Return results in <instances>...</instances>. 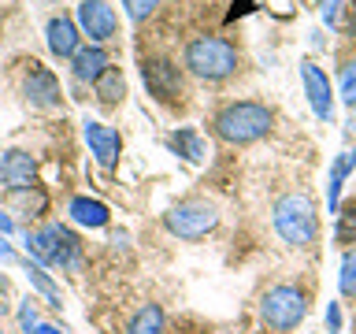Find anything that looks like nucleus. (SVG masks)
<instances>
[{
  "label": "nucleus",
  "instance_id": "f257e3e1",
  "mask_svg": "<svg viewBox=\"0 0 356 334\" xmlns=\"http://www.w3.org/2000/svg\"><path fill=\"white\" fill-rule=\"evenodd\" d=\"M271 223H275L278 238H282L286 245H297V249L312 245L316 234H319V216H316V205H312L308 193L278 197L275 208H271Z\"/></svg>",
  "mask_w": 356,
  "mask_h": 334
},
{
  "label": "nucleus",
  "instance_id": "f03ea898",
  "mask_svg": "<svg viewBox=\"0 0 356 334\" xmlns=\"http://www.w3.org/2000/svg\"><path fill=\"white\" fill-rule=\"evenodd\" d=\"M275 127V116L267 104H256V100H238V104H227L216 116V134L230 145H249L260 141L267 130Z\"/></svg>",
  "mask_w": 356,
  "mask_h": 334
},
{
  "label": "nucleus",
  "instance_id": "7ed1b4c3",
  "mask_svg": "<svg viewBox=\"0 0 356 334\" xmlns=\"http://www.w3.org/2000/svg\"><path fill=\"white\" fill-rule=\"evenodd\" d=\"M186 67L197 78H208V82H222L238 71V49L227 38H216V33H200L186 45Z\"/></svg>",
  "mask_w": 356,
  "mask_h": 334
},
{
  "label": "nucleus",
  "instance_id": "20e7f679",
  "mask_svg": "<svg viewBox=\"0 0 356 334\" xmlns=\"http://www.w3.org/2000/svg\"><path fill=\"white\" fill-rule=\"evenodd\" d=\"M26 253L38 264H60V267H78L82 260V241L74 238L63 223H44L41 230H26Z\"/></svg>",
  "mask_w": 356,
  "mask_h": 334
},
{
  "label": "nucleus",
  "instance_id": "39448f33",
  "mask_svg": "<svg viewBox=\"0 0 356 334\" xmlns=\"http://www.w3.org/2000/svg\"><path fill=\"white\" fill-rule=\"evenodd\" d=\"M260 316L275 334H289L308 316V297L297 286H271L260 301Z\"/></svg>",
  "mask_w": 356,
  "mask_h": 334
},
{
  "label": "nucleus",
  "instance_id": "423d86ee",
  "mask_svg": "<svg viewBox=\"0 0 356 334\" xmlns=\"http://www.w3.org/2000/svg\"><path fill=\"white\" fill-rule=\"evenodd\" d=\"M216 223H219V212H216V205H208V200H182V205H175L163 216V227L182 241L208 238V234L216 230Z\"/></svg>",
  "mask_w": 356,
  "mask_h": 334
},
{
  "label": "nucleus",
  "instance_id": "0eeeda50",
  "mask_svg": "<svg viewBox=\"0 0 356 334\" xmlns=\"http://www.w3.org/2000/svg\"><path fill=\"white\" fill-rule=\"evenodd\" d=\"M78 30H82L93 45H104V41L115 38L119 19L104 0H82V4H78Z\"/></svg>",
  "mask_w": 356,
  "mask_h": 334
},
{
  "label": "nucleus",
  "instance_id": "6e6552de",
  "mask_svg": "<svg viewBox=\"0 0 356 334\" xmlns=\"http://www.w3.org/2000/svg\"><path fill=\"white\" fill-rule=\"evenodd\" d=\"M82 134H86L89 152L97 156V164L104 167V171H111V167L119 164V152H122L119 130H111V127H104V122H97V119H86L82 122Z\"/></svg>",
  "mask_w": 356,
  "mask_h": 334
},
{
  "label": "nucleus",
  "instance_id": "1a4fd4ad",
  "mask_svg": "<svg viewBox=\"0 0 356 334\" xmlns=\"http://www.w3.org/2000/svg\"><path fill=\"white\" fill-rule=\"evenodd\" d=\"M141 78H145V86H149V93L160 97V100H175L182 93V71H178V63H171V60H145Z\"/></svg>",
  "mask_w": 356,
  "mask_h": 334
},
{
  "label": "nucleus",
  "instance_id": "9d476101",
  "mask_svg": "<svg viewBox=\"0 0 356 334\" xmlns=\"http://www.w3.org/2000/svg\"><path fill=\"white\" fill-rule=\"evenodd\" d=\"M300 82H305V93H308L312 111H316L323 122H330L334 119V89L327 82V74H323L312 60H305V63H300Z\"/></svg>",
  "mask_w": 356,
  "mask_h": 334
},
{
  "label": "nucleus",
  "instance_id": "9b49d317",
  "mask_svg": "<svg viewBox=\"0 0 356 334\" xmlns=\"http://www.w3.org/2000/svg\"><path fill=\"white\" fill-rule=\"evenodd\" d=\"M22 89H26V100L38 104V108H56L63 100L56 74L49 71V67H41V63H30V74H26V86Z\"/></svg>",
  "mask_w": 356,
  "mask_h": 334
},
{
  "label": "nucleus",
  "instance_id": "f8f14e48",
  "mask_svg": "<svg viewBox=\"0 0 356 334\" xmlns=\"http://www.w3.org/2000/svg\"><path fill=\"white\" fill-rule=\"evenodd\" d=\"M33 175H38V164H33L30 152H19L11 149L0 156V182H4L8 189H22L33 182Z\"/></svg>",
  "mask_w": 356,
  "mask_h": 334
},
{
  "label": "nucleus",
  "instance_id": "ddd939ff",
  "mask_svg": "<svg viewBox=\"0 0 356 334\" xmlns=\"http://www.w3.org/2000/svg\"><path fill=\"white\" fill-rule=\"evenodd\" d=\"M49 49L52 56H60V60H67V56L78 52V22L74 19H49Z\"/></svg>",
  "mask_w": 356,
  "mask_h": 334
},
{
  "label": "nucleus",
  "instance_id": "4468645a",
  "mask_svg": "<svg viewBox=\"0 0 356 334\" xmlns=\"http://www.w3.org/2000/svg\"><path fill=\"white\" fill-rule=\"evenodd\" d=\"M356 171V149H345L334 156V164H330V178H327V208L330 212H338V197H341V186H345V178H349Z\"/></svg>",
  "mask_w": 356,
  "mask_h": 334
},
{
  "label": "nucleus",
  "instance_id": "2eb2a0df",
  "mask_svg": "<svg viewBox=\"0 0 356 334\" xmlns=\"http://www.w3.org/2000/svg\"><path fill=\"white\" fill-rule=\"evenodd\" d=\"M104 67H111V63H108V52L100 49V45H89V49H78V52L71 56V71H74V78H78V82H97Z\"/></svg>",
  "mask_w": 356,
  "mask_h": 334
},
{
  "label": "nucleus",
  "instance_id": "dca6fc26",
  "mask_svg": "<svg viewBox=\"0 0 356 334\" xmlns=\"http://www.w3.org/2000/svg\"><path fill=\"white\" fill-rule=\"evenodd\" d=\"M67 216H71L78 227H89V230H100V227H108V205H100V200L93 197H74L71 200V208H67Z\"/></svg>",
  "mask_w": 356,
  "mask_h": 334
},
{
  "label": "nucleus",
  "instance_id": "f3484780",
  "mask_svg": "<svg viewBox=\"0 0 356 334\" xmlns=\"http://www.w3.org/2000/svg\"><path fill=\"white\" fill-rule=\"evenodd\" d=\"M8 200L11 208L22 212V216H44V208H49V193L38 186H22V189H8Z\"/></svg>",
  "mask_w": 356,
  "mask_h": 334
},
{
  "label": "nucleus",
  "instance_id": "a211bd4d",
  "mask_svg": "<svg viewBox=\"0 0 356 334\" xmlns=\"http://www.w3.org/2000/svg\"><path fill=\"white\" fill-rule=\"evenodd\" d=\"M93 93L104 100V104H119V100L127 97V82H122L119 67H104V71H100V78L93 82Z\"/></svg>",
  "mask_w": 356,
  "mask_h": 334
},
{
  "label": "nucleus",
  "instance_id": "6ab92c4d",
  "mask_svg": "<svg viewBox=\"0 0 356 334\" xmlns=\"http://www.w3.org/2000/svg\"><path fill=\"white\" fill-rule=\"evenodd\" d=\"M171 149L182 156V160H189V164H200V160H204V141H200V134H197L193 127L175 130V134H171Z\"/></svg>",
  "mask_w": 356,
  "mask_h": 334
},
{
  "label": "nucleus",
  "instance_id": "aec40b11",
  "mask_svg": "<svg viewBox=\"0 0 356 334\" xmlns=\"http://www.w3.org/2000/svg\"><path fill=\"white\" fill-rule=\"evenodd\" d=\"M127 334H163V308L160 305H141L127 323Z\"/></svg>",
  "mask_w": 356,
  "mask_h": 334
},
{
  "label": "nucleus",
  "instance_id": "412c9836",
  "mask_svg": "<svg viewBox=\"0 0 356 334\" xmlns=\"http://www.w3.org/2000/svg\"><path fill=\"white\" fill-rule=\"evenodd\" d=\"M338 289H341V297H356V249H349V253L341 256Z\"/></svg>",
  "mask_w": 356,
  "mask_h": 334
},
{
  "label": "nucleus",
  "instance_id": "4be33fe9",
  "mask_svg": "<svg viewBox=\"0 0 356 334\" xmlns=\"http://www.w3.org/2000/svg\"><path fill=\"white\" fill-rule=\"evenodd\" d=\"M26 275H30V283H33V286H38L44 297L52 301V308H60V289L52 286V278L44 275V267H41V264H30V260H26Z\"/></svg>",
  "mask_w": 356,
  "mask_h": 334
},
{
  "label": "nucleus",
  "instance_id": "5701e85b",
  "mask_svg": "<svg viewBox=\"0 0 356 334\" xmlns=\"http://www.w3.org/2000/svg\"><path fill=\"white\" fill-rule=\"evenodd\" d=\"M338 230H334V238H338L341 245H356V205L349 208H338Z\"/></svg>",
  "mask_w": 356,
  "mask_h": 334
},
{
  "label": "nucleus",
  "instance_id": "b1692460",
  "mask_svg": "<svg viewBox=\"0 0 356 334\" xmlns=\"http://www.w3.org/2000/svg\"><path fill=\"white\" fill-rule=\"evenodd\" d=\"M338 93L349 108H356V60H349L338 74Z\"/></svg>",
  "mask_w": 356,
  "mask_h": 334
},
{
  "label": "nucleus",
  "instance_id": "393cba45",
  "mask_svg": "<svg viewBox=\"0 0 356 334\" xmlns=\"http://www.w3.org/2000/svg\"><path fill=\"white\" fill-rule=\"evenodd\" d=\"M122 8H127V15L134 22H141V19H149L156 8H160V0H122Z\"/></svg>",
  "mask_w": 356,
  "mask_h": 334
},
{
  "label": "nucleus",
  "instance_id": "a878e982",
  "mask_svg": "<svg viewBox=\"0 0 356 334\" xmlns=\"http://www.w3.org/2000/svg\"><path fill=\"white\" fill-rule=\"evenodd\" d=\"M19 323H22V331H33V327H38V305H33V301H22V305H19Z\"/></svg>",
  "mask_w": 356,
  "mask_h": 334
},
{
  "label": "nucleus",
  "instance_id": "bb28decb",
  "mask_svg": "<svg viewBox=\"0 0 356 334\" xmlns=\"http://www.w3.org/2000/svg\"><path fill=\"white\" fill-rule=\"evenodd\" d=\"M338 11H341V0H319V15L327 26H338Z\"/></svg>",
  "mask_w": 356,
  "mask_h": 334
},
{
  "label": "nucleus",
  "instance_id": "cd10ccee",
  "mask_svg": "<svg viewBox=\"0 0 356 334\" xmlns=\"http://www.w3.org/2000/svg\"><path fill=\"white\" fill-rule=\"evenodd\" d=\"M327 331H330V334L341 331V308H338V305H327Z\"/></svg>",
  "mask_w": 356,
  "mask_h": 334
},
{
  "label": "nucleus",
  "instance_id": "c85d7f7f",
  "mask_svg": "<svg viewBox=\"0 0 356 334\" xmlns=\"http://www.w3.org/2000/svg\"><path fill=\"white\" fill-rule=\"evenodd\" d=\"M33 334H63V331L52 327V323H38V327H33Z\"/></svg>",
  "mask_w": 356,
  "mask_h": 334
},
{
  "label": "nucleus",
  "instance_id": "c756f323",
  "mask_svg": "<svg viewBox=\"0 0 356 334\" xmlns=\"http://www.w3.org/2000/svg\"><path fill=\"white\" fill-rule=\"evenodd\" d=\"M11 256H15V253H11L8 238H4V234H0V260H11Z\"/></svg>",
  "mask_w": 356,
  "mask_h": 334
},
{
  "label": "nucleus",
  "instance_id": "7c9ffc66",
  "mask_svg": "<svg viewBox=\"0 0 356 334\" xmlns=\"http://www.w3.org/2000/svg\"><path fill=\"white\" fill-rule=\"evenodd\" d=\"M4 297H8V283L0 278V301H4Z\"/></svg>",
  "mask_w": 356,
  "mask_h": 334
},
{
  "label": "nucleus",
  "instance_id": "2f4dec72",
  "mask_svg": "<svg viewBox=\"0 0 356 334\" xmlns=\"http://www.w3.org/2000/svg\"><path fill=\"white\" fill-rule=\"evenodd\" d=\"M353 111H356V108H353Z\"/></svg>",
  "mask_w": 356,
  "mask_h": 334
}]
</instances>
